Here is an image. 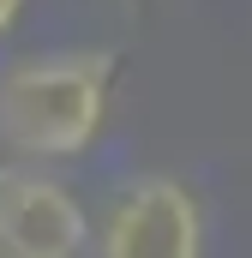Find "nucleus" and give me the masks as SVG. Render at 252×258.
<instances>
[{"instance_id": "1", "label": "nucleus", "mask_w": 252, "mask_h": 258, "mask_svg": "<svg viewBox=\"0 0 252 258\" xmlns=\"http://www.w3.org/2000/svg\"><path fill=\"white\" fill-rule=\"evenodd\" d=\"M114 54H36L0 72V144L18 156H78L108 114Z\"/></svg>"}, {"instance_id": "2", "label": "nucleus", "mask_w": 252, "mask_h": 258, "mask_svg": "<svg viewBox=\"0 0 252 258\" xmlns=\"http://www.w3.org/2000/svg\"><path fill=\"white\" fill-rule=\"evenodd\" d=\"M96 246L108 258H198L204 246L198 198L168 174H144L108 204Z\"/></svg>"}, {"instance_id": "3", "label": "nucleus", "mask_w": 252, "mask_h": 258, "mask_svg": "<svg viewBox=\"0 0 252 258\" xmlns=\"http://www.w3.org/2000/svg\"><path fill=\"white\" fill-rule=\"evenodd\" d=\"M90 246V216L72 186L42 168H0V258H72Z\"/></svg>"}, {"instance_id": "4", "label": "nucleus", "mask_w": 252, "mask_h": 258, "mask_svg": "<svg viewBox=\"0 0 252 258\" xmlns=\"http://www.w3.org/2000/svg\"><path fill=\"white\" fill-rule=\"evenodd\" d=\"M24 12V0H0V30H12V18Z\"/></svg>"}]
</instances>
